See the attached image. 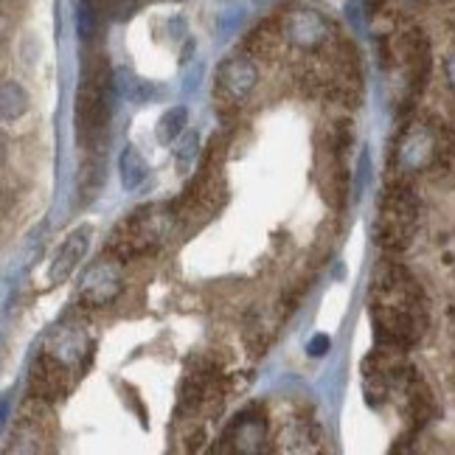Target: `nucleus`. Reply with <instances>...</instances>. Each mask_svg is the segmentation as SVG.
I'll return each instance as SVG.
<instances>
[{
  "label": "nucleus",
  "mask_w": 455,
  "mask_h": 455,
  "mask_svg": "<svg viewBox=\"0 0 455 455\" xmlns=\"http://www.w3.org/2000/svg\"><path fill=\"white\" fill-rule=\"evenodd\" d=\"M371 321L379 346L405 352L422 338L427 326V301L422 287L405 267L396 261L379 265L371 282Z\"/></svg>",
  "instance_id": "f257e3e1"
},
{
  "label": "nucleus",
  "mask_w": 455,
  "mask_h": 455,
  "mask_svg": "<svg viewBox=\"0 0 455 455\" xmlns=\"http://www.w3.org/2000/svg\"><path fill=\"white\" fill-rule=\"evenodd\" d=\"M113 116V82L110 65L104 57H96L84 68V82L76 99V130L84 144H93L96 138L108 130Z\"/></svg>",
  "instance_id": "f03ea898"
},
{
  "label": "nucleus",
  "mask_w": 455,
  "mask_h": 455,
  "mask_svg": "<svg viewBox=\"0 0 455 455\" xmlns=\"http://www.w3.org/2000/svg\"><path fill=\"white\" fill-rule=\"evenodd\" d=\"M419 225V200L405 183H391L379 200V214L374 225V239L382 251L402 253L411 248Z\"/></svg>",
  "instance_id": "7ed1b4c3"
},
{
  "label": "nucleus",
  "mask_w": 455,
  "mask_h": 455,
  "mask_svg": "<svg viewBox=\"0 0 455 455\" xmlns=\"http://www.w3.org/2000/svg\"><path fill=\"white\" fill-rule=\"evenodd\" d=\"M161 236V222H157V212L152 205L135 208L130 217L121 220L108 239V253L118 261H132L138 256L149 253V248Z\"/></svg>",
  "instance_id": "20e7f679"
},
{
  "label": "nucleus",
  "mask_w": 455,
  "mask_h": 455,
  "mask_svg": "<svg viewBox=\"0 0 455 455\" xmlns=\"http://www.w3.org/2000/svg\"><path fill=\"white\" fill-rule=\"evenodd\" d=\"M259 82V68L248 54H231L222 60L217 68V84H214V99L220 108H236L239 101L248 99V93Z\"/></svg>",
  "instance_id": "39448f33"
},
{
  "label": "nucleus",
  "mask_w": 455,
  "mask_h": 455,
  "mask_svg": "<svg viewBox=\"0 0 455 455\" xmlns=\"http://www.w3.org/2000/svg\"><path fill=\"white\" fill-rule=\"evenodd\" d=\"M74 365L65 363L60 355H54L51 348L34 360L31 365V374H28V388L31 396L40 399V402H57L62 399L74 385Z\"/></svg>",
  "instance_id": "423d86ee"
},
{
  "label": "nucleus",
  "mask_w": 455,
  "mask_h": 455,
  "mask_svg": "<svg viewBox=\"0 0 455 455\" xmlns=\"http://www.w3.org/2000/svg\"><path fill=\"white\" fill-rule=\"evenodd\" d=\"M124 287V278H121V261L108 253V259H99L96 265L84 270L82 287H79V304L99 309V307H110Z\"/></svg>",
  "instance_id": "0eeeda50"
},
{
  "label": "nucleus",
  "mask_w": 455,
  "mask_h": 455,
  "mask_svg": "<svg viewBox=\"0 0 455 455\" xmlns=\"http://www.w3.org/2000/svg\"><path fill=\"white\" fill-rule=\"evenodd\" d=\"M284 31V40L301 51H318L331 37V23L321 12L307 9V6H292L282 17H278Z\"/></svg>",
  "instance_id": "6e6552de"
},
{
  "label": "nucleus",
  "mask_w": 455,
  "mask_h": 455,
  "mask_svg": "<svg viewBox=\"0 0 455 455\" xmlns=\"http://www.w3.org/2000/svg\"><path fill=\"white\" fill-rule=\"evenodd\" d=\"M394 57L402 62V68H405L411 93L422 91V87L427 84V79H430V65H433L427 34L422 28H416V26L408 28V31H402L396 37V45H394Z\"/></svg>",
  "instance_id": "1a4fd4ad"
},
{
  "label": "nucleus",
  "mask_w": 455,
  "mask_h": 455,
  "mask_svg": "<svg viewBox=\"0 0 455 455\" xmlns=\"http://www.w3.org/2000/svg\"><path fill=\"white\" fill-rule=\"evenodd\" d=\"M439 155V132L427 127H413L402 135L396 147V166L402 172H425L433 169Z\"/></svg>",
  "instance_id": "9d476101"
},
{
  "label": "nucleus",
  "mask_w": 455,
  "mask_h": 455,
  "mask_svg": "<svg viewBox=\"0 0 455 455\" xmlns=\"http://www.w3.org/2000/svg\"><path fill=\"white\" fill-rule=\"evenodd\" d=\"M87 244H91V228H76V231L62 242V248L57 251L48 270L51 284H62L76 273V267L82 265V259L87 253Z\"/></svg>",
  "instance_id": "9b49d317"
},
{
  "label": "nucleus",
  "mask_w": 455,
  "mask_h": 455,
  "mask_svg": "<svg viewBox=\"0 0 455 455\" xmlns=\"http://www.w3.org/2000/svg\"><path fill=\"white\" fill-rule=\"evenodd\" d=\"M222 452H256L261 450V442H265V422L259 416L242 413L236 422L225 430L222 435Z\"/></svg>",
  "instance_id": "f8f14e48"
},
{
  "label": "nucleus",
  "mask_w": 455,
  "mask_h": 455,
  "mask_svg": "<svg viewBox=\"0 0 455 455\" xmlns=\"http://www.w3.org/2000/svg\"><path fill=\"white\" fill-rule=\"evenodd\" d=\"M282 43H287L282 23L267 20V23L256 26L248 34V43H244V48H248V54H253V57H275L278 48H282Z\"/></svg>",
  "instance_id": "ddd939ff"
},
{
  "label": "nucleus",
  "mask_w": 455,
  "mask_h": 455,
  "mask_svg": "<svg viewBox=\"0 0 455 455\" xmlns=\"http://www.w3.org/2000/svg\"><path fill=\"white\" fill-rule=\"evenodd\" d=\"M118 169H121V183H124V188H138L147 180V172H149L141 152H138L135 147H127L124 152H121Z\"/></svg>",
  "instance_id": "4468645a"
},
{
  "label": "nucleus",
  "mask_w": 455,
  "mask_h": 455,
  "mask_svg": "<svg viewBox=\"0 0 455 455\" xmlns=\"http://www.w3.org/2000/svg\"><path fill=\"white\" fill-rule=\"evenodd\" d=\"M186 121H188L186 108H172V110H166L161 116V121H157V141H161V144H172L174 138H180Z\"/></svg>",
  "instance_id": "2eb2a0df"
},
{
  "label": "nucleus",
  "mask_w": 455,
  "mask_h": 455,
  "mask_svg": "<svg viewBox=\"0 0 455 455\" xmlns=\"http://www.w3.org/2000/svg\"><path fill=\"white\" fill-rule=\"evenodd\" d=\"M28 110V93L23 91V84L17 82H4V118L14 121Z\"/></svg>",
  "instance_id": "dca6fc26"
},
{
  "label": "nucleus",
  "mask_w": 455,
  "mask_h": 455,
  "mask_svg": "<svg viewBox=\"0 0 455 455\" xmlns=\"http://www.w3.org/2000/svg\"><path fill=\"white\" fill-rule=\"evenodd\" d=\"M76 23H79V37L82 40H93L99 31V6L93 0H82L79 12H76Z\"/></svg>",
  "instance_id": "f3484780"
},
{
  "label": "nucleus",
  "mask_w": 455,
  "mask_h": 455,
  "mask_svg": "<svg viewBox=\"0 0 455 455\" xmlns=\"http://www.w3.org/2000/svg\"><path fill=\"white\" fill-rule=\"evenodd\" d=\"M195 152H197V132H188V135L183 138L180 149H178V166H180V169H188L191 161H195Z\"/></svg>",
  "instance_id": "a211bd4d"
},
{
  "label": "nucleus",
  "mask_w": 455,
  "mask_h": 455,
  "mask_svg": "<svg viewBox=\"0 0 455 455\" xmlns=\"http://www.w3.org/2000/svg\"><path fill=\"white\" fill-rule=\"evenodd\" d=\"M329 346H331V340L326 338V335H318L312 343H309V355H315V357H321V355H326L329 352Z\"/></svg>",
  "instance_id": "6ab92c4d"
},
{
  "label": "nucleus",
  "mask_w": 455,
  "mask_h": 455,
  "mask_svg": "<svg viewBox=\"0 0 455 455\" xmlns=\"http://www.w3.org/2000/svg\"><path fill=\"white\" fill-rule=\"evenodd\" d=\"M444 74H447V82H450V87H455V51L447 57V62H444Z\"/></svg>",
  "instance_id": "aec40b11"
},
{
  "label": "nucleus",
  "mask_w": 455,
  "mask_h": 455,
  "mask_svg": "<svg viewBox=\"0 0 455 455\" xmlns=\"http://www.w3.org/2000/svg\"><path fill=\"white\" fill-rule=\"evenodd\" d=\"M382 6H385V0H365V9H369L371 14H377Z\"/></svg>",
  "instance_id": "412c9836"
},
{
  "label": "nucleus",
  "mask_w": 455,
  "mask_h": 455,
  "mask_svg": "<svg viewBox=\"0 0 455 455\" xmlns=\"http://www.w3.org/2000/svg\"><path fill=\"white\" fill-rule=\"evenodd\" d=\"M452 34H455V20H452Z\"/></svg>",
  "instance_id": "4be33fe9"
}]
</instances>
